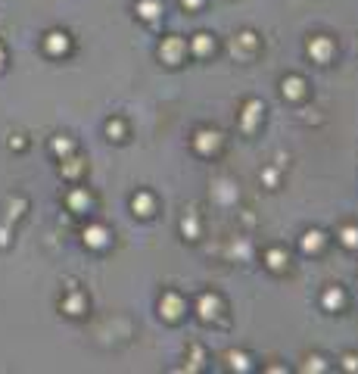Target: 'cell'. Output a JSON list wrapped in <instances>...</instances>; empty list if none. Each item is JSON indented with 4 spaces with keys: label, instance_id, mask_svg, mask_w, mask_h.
I'll list each match as a JSON object with an SVG mask.
<instances>
[{
    "label": "cell",
    "instance_id": "cell-2",
    "mask_svg": "<svg viewBox=\"0 0 358 374\" xmlns=\"http://www.w3.org/2000/svg\"><path fill=\"white\" fill-rule=\"evenodd\" d=\"M0 69H4V47H0Z\"/></svg>",
    "mask_w": 358,
    "mask_h": 374
},
{
    "label": "cell",
    "instance_id": "cell-1",
    "mask_svg": "<svg viewBox=\"0 0 358 374\" xmlns=\"http://www.w3.org/2000/svg\"><path fill=\"white\" fill-rule=\"evenodd\" d=\"M47 47L53 50V53H60V50H66V34H60V32L47 34Z\"/></svg>",
    "mask_w": 358,
    "mask_h": 374
}]
</instances>
